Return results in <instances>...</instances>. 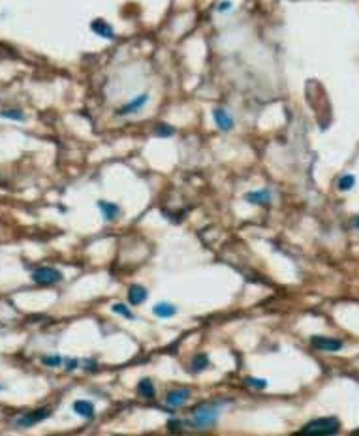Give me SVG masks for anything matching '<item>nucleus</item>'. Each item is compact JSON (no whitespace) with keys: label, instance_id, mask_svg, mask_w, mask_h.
Here are the masks:
<instances>
[{"label":"nucleus","instance_id":"15","mask_svg":"<svg viewBox=\"0 0 359 436\" xmlns=\"http://www.w3.org/2000/svg\"><path fill=\"white\" fill-rule=\"evenodd\" d=\"M138 391H140V395H143L145 399H153L154 397V385L151 380H147V378H143L140 383H138Z\"/></svg>","mask_w":359,"mask_h":436},{"label":"nucleus","instance_id":"24","mask_svg":"<svg viewBox=\"0 0 359 436\" xmlns=\"http://www.w3.org/2000/svg\"><path fill=\"white\" fill-rule=\"evenodd\" d=\"M64 363H66V370H73L77 367V361H75V359H66Z\"/></svg>","mask_w":359,"mask_h":436},{"label":"nucleus","instance_id":"1","mask_svg":"<svg viewBox=\"0 0 359 436\" xmlns=\"http://www.w3.org/2000/svg\"><path fill=\"white\" fill-rule=\"evenodd\" d=\"M340 430V421L337 417H320L314 421L306 423L301 429L299 434L303 436H326V434H337Z\"/></svg>","mask_w":359,"mask_h":436},{"label":"nucleus","instance_id":"20","mask_svg":"<svg viewBox=\"0 0 359 436\" xmlns=\"http://www.w3.org/2000/svg\"><path fill=\"white\" fill-rule=\"evenodd\" d=\"M154 134H156L158 138H171L173 134H175V128L169 124H158L156 130H154Z\"/></svg>","mask_w":359,"mask_h":436},{"label":"nucleus","instance_id":"4","mask_svg":"<svg viewBox=\"0 0 359 436\" xmlns=\"http://www.w3.org/2000/svg\"><path fill=\"white\" fill-rule=\"evenodd\" d=\"M49 416H51V410H47V408L36 410V412H28V414H23V416H19L15 419V427H19V429H28V427H32L36 423H41Z\"/></svg>","mask_w":359,"mask_h":436},{"label":"nucleus","instance_id":"10","mask_svg":"<svg viewBox=\"0 0 359 436\" xmlns=\"http://www.w3.org/2000/svg\"><path fill=\"white\" fill-rule=\"evenodd\" d=\"M245 198H246V201H248V203L269 205V203H271V199H273V194H271V190L263 188V190H258V192H248Z\"/></svg>","mask_w":359,"mask_h":436},{"label":"nucleus","instance_id":"25","mask_svg":"<svg viewBox=\"0 0 359 436\" xmlns=\"http://www.w3.org/2000/svg\"><path fill=\"white\" fill-rule=\"evenodd\" d=\"M353 226H355V228L359 230V216H355V220H353Z\"/></svg>","mask_w":359,"mask_h":436},{"label":"nucleus","instance_id":"22","mask_svg":"<svg viewBox=\"0 0 359 436\" xmlns=\"http://www.w3.org/2000/svg\"><path fill=\"white\" fill-rule=\"evenodd\" d=\"M41 363L47 365V367H59L60 363H64V359L60 356H53V357H41Z\"/></svg>","mask_w":359,"mask_h":436},{"label":"nucleus","instance_id":"21","mask_svg":"<svg viewBox=\"0 0 359 436\" xmlns=\"http://www.w3.org/2000/svg\"><path fill=\"white\" fill-rule=\"evenodd\" d=\"M245 382L252 389H265L267 387V380H263V378H246Z\"/></svg>","mask_w":359,"mask_h":436},{"label":"nucleus","instance_id":"23","mask_svg":"<svg viewBox=\"0 0 359 436\" xmlns=\"http://www.w3.org/2000/svg\"><path fill=\"white\" fill-rule=\"evenodd\" d=\"M232 2H230V0H224V2H220L218 4V12L220 14H224V12H228V10H232Z\"/></svg>","mask_w":359,"mask_h":436},{"label":"nucleus","instance_id":"13","mask_svg":"<svg viewBox=\"0 0 359 436\" xmlns=\"http://www.w3.org/2000/svg\"><path fill=\"white\" fill-rule=\"evenodd\" d=\"M154 316H158V318H171L177 314V307L171 303H158V304H154Z\"/></svg>","mask_w":359,"mask_h":436},{"label":"nucleus","instance_id":"26","mask_svg":"<svg viewBox=\"0 0 359 436\" xmlns=\"http://www.w3.org/2000/svg\"><path fill=\"white\" fill-rule=\"evenodd\" d=\"M0 391H2V385H0Z\"/></svg>","mask_w":359,"mask_h":436},{"label":"nucleus","instance_id":"6","mask_svg":"<svg viewBox=\"0 0 359 436\" xmlns=\"http://www.w3.org/2000/svg\"><path fill=\"white\" fill-rule=\"evenodd\" d=\"M147 102H149V94H147V93L140 94L138 98L130 100L126 106H122L120 109H117V115H119V117H126V115H132V113L141 111Z\"/></svg>","mask_w":359,"mask_h":436},{"label":"nucleus","instance_id":"9","mask_svg":"<svg viewBox=\"0 0 359 436\" xmlns=\"http://www.w3.org/2000/svg\"><path fill=\"white\" fill-rule=\"evenodd\" d=\"M91 30L96 32L98 36H102V38H106V40H113L115 38L113 27L104 19H94L93 23H91Z\"/></svg>","mask_w":359,"mask_h":436},{"label":"nucleus","instance_id":"16","mask_svg":"<svg viewBox=\"0 0 359 436\" xmlns=\"http://www.w3.org/2000/svg\"><path fill=\"white\" fill-rule=\"evenodd\" d=\"M353 186H355V177L350 175V173H346V175H342V177L339 179V190L348 192V190H352Z\"/></svg>","mask_w":359,"mask_h":436},{"label":"nucleus","instance_id":"12","mask_svg":"<svg viewBox=\"0 0 359 436\" xmlns=\"http://www.w3.org/2000/svg\"><path fill=\"white\" fill-rule=\"evenodd\" d=\"M72 408H73V412L79 414L81 417H86V419H93L94 417V406H93V403H88V401H75Z\"/></svg>","mask_w":359,"mask_h":436},{"label":"nucleus","instance_id":"14","mask_svg":"<svg viewBox=\"0 0 359 436\" xmlns=\"http://www.w3.org/2000/svg\"><path fill=\"white\" fill-rule=\"evenodd\" d=\"M128 299H130V303L132 304H141V303H145V299H147V290L143 288V286H132L130 288V291H128Z\"/></svg>","mask_w":359,"mask_h":436},{"label":"nucleus","instance_id":"2","mask_svg":"<svg viewBox=\"0 0 359 436\" xmlns=\"http://www.w3.org/2000/svg\"><path fill=\"white\" fill-rule=\"evenodd\" d=\"M218 419V406L216 404H200L192 412V427L198 429H209Z\"/></svg>","mask_w":359,"mask_h":436},{"label":"nucleus","instance_id":"11","mask_svg":"<svg viewBox=\"0 0 359 436\" xmlns=\"http://www.w3.org/2000/svg\"><path fill=\"white\" fill-rule=\"evenodd\" d=\"M98 209L102 211V214H104V218L106 220H115V218L119 216L120 214V207L117 203H109V201H98Z\"/></svg>","mask_w":359,"mask_h":436},{"label":"nucleus","instance_id":"19","mask_svg":"<svg viewBox=\"0 0 359 436\" xmlns=\"http://www.w3.org/2000/svg\"><path fill=\"white\" fill-rule=\"evenodd\" d=\"M207 367H209V357H207L205 354H200V356L194 359L192 369L196 370V372H200V370H205Z\"/></svg>","mask_w":359,"mask_h":436},{"label":"nucleus","instance_id":"7","mask_svg":"<svg viewBox=\"0 0 359 436\" xmlns=\"http://www.w3.org/2000/svg\"><path fill=\"white\" fill-rule=\"evenodd\" d=\"M213 119H214L216 126H218L222 132H230L233 126H235V120H233V117L226 111V109H224V107H214V109H213Z\"/></svg>","mask_w":359,"mask_h":436},{"label":"nucleus","instance_id":"5","mask_svg":"<svg viewBox=\"0 0 359 436\" xmlns=\"http://www.w3.org/2000/svg\"><path fill=\"white\" fill-rule=\"evenodd\" d=\"M310 344H312L316 350L322 352H339L342 350V340L339 338H331V337H312L310 338Z\"/></svg>","mask_w":359,"mask_h":436},{"label":"nucleus","instance_id":"17","mask_svg":"<svg viewBox=\"0 0 359 436\" xmlns=\"http://www.w3.org/2000/svg\"><path fill=\"white\" fill-rule=\"evenodd\" d=\"M0 117L2 119H12V120H25V113L21 111V109H2L0 111Z\"/></svg>","mask_w":359,"mask_h":436},{"label":"nucleus","instance_id":"3","mask_svg":"<svg viewBox=\"0 0 359 436\" xmlns=\"http://www.w3.org/2000/svg\"><path fill=\"white\" fill-rule=\"evenodd\" d=\"M32 280L36 284L51 286L62 280V273L59 269H53V267H40V269H36L32 273Z\"/></svg>","mask_w":359,"mask_h":436},{"label":"nucleus","instance_id":"8","mask_svg":"<svg viewBox=\"0 0 359 436\" xmlns=\"http://www.w3.org/2000/svg\"><path fill=\"white\" fill-rule=\"evenodd\" d=\"M188 399H190V389L181 387V389H175V391H171V393H167L166 403H167V406H171V408H181Z\"/></svg>","mask_w":359,"mask_h":436},{"label":"nucleus","instance_id":"18","mask_svg":"<svg viewBox=\"0 0 359 436\" xmlns=\"http://www.w3.org/2000/svg\"><path fill=\"white\" fill-rule=\"evenodd\" d=\"M111 311L115 312V314H119V316L122 318H128V320H133V312L128 309L126 304H122V303H115L113 307H111Z\"/></svg>","mask_w":359,"mask_h":436}]
</instances>
